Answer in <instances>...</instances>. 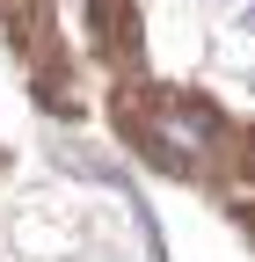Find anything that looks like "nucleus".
<instances>
[{
  "label": "nucleus",
  "mask_w": 255,
  "mask_h": 262,
  "mask_svg": "<svg viewBox=\"0 0 255 262\" xmlns=\"http://www.w3.org/2000/svg\"><path fill=\"white\" fill-rule=\"evenodd\" d=\"M248 29H255V8H248Z\"/></svg>",
  "instance_id": "obj_1"
}]
</instances>
